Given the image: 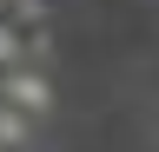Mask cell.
<instances>
[{
  "mask_svg": "<svg viewBox=\"0 0 159 152\" xmlns=\"http://www.w3.org/2000/svg\"><path fill=\"white\" fill-rule=\"evenodd\" d=\"M27 139H33V119H27V112H13L7 99H0V145L13 152V145H27Z\"/></svg>",
  "mask_w": 159,
  "mask_h": 152,
  "instance_id": "obj_1",
  "label": "cell"
},
{
  "mask_svg": "<svg viewBox=\"0 0 159 152\" xmlns=\"http://www.w3.org/2000/svg\"><path fill=\"white\" fill-rule=\"evenodd\" d=\"M13 66H27V33L0 20V73H13Z\"/></svg>",
  "mask_w": 159,
  "mask_h": 152,
  "instance_id": "obj_2",
  "label": "cell"
},
{
  "mask_svg": "<svg viewBox=\"0 0 159 152\" xmlns=\"http://www.w3.org/2000/svg\"><path fill=\"white\" fill-rule=\"evenodd\" d=\"M20 13H27V20H40V7H47V0H13Z\"/></svg>",
  "mask_w": 159,
  "mask_h": 152,
  "instance_id": "obj_3",
  "label": "cell"
},
{
  "mask_svg": "<svg viewBox=\"0 0 159 152\" xmlns=\"http://www.w3.org/2000/svg\"><path fill=\"white\" fill-rule=\"evenodd\" d=\"M0 7H7V0H0Z\"/></svg>",
  "mask_w": 159,
  "mask_h": 152,
  "instance_id": "obj_4",
  "label": "cell"
}]
</instances>
